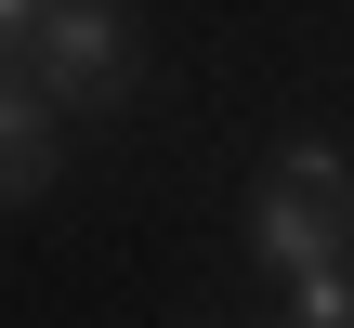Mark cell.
Listing matches in <instances>:
<instances>
[{"label": "cell", "mask_w": 354, "mask_h": 328, "mask_svg": "<svg viewBox=\"0 0 354 328\" xmlns=\"http://www.w3.org/2000/svg\"><path fill=\"white\" fill-rule=\"evenodd\" d=\"M39 13H53V0H0V53H26V39H39Z\"/></svg>", "instance_id": "5b68a950"}, {"label": "cell", "mask_w": 354, "mask_h": 328, "mask_svg": "<svg viewBox=\"0 0 354 328\" xmlns=\"http://www.w3.org/2000/svg\"><path fill=\"white\" fill-rule=\"evenodd\" d=\"M342 237H354V171L328 145H289L276 184L250 197V250H263L276 276H302V263H342Z\"/></svg>", "instance_id": "6da1fadb"}, {"label": "cell", "mask_w": 354, "mask_h": 328, "mask_svg": "<svg viewBox=\"0 0 354 328\" xmlns=\"http://www.w3.org/2000/svg\"><path fill=\"white\" fill-rule=\"evenodd\" d=\"M289 328H354V263H302L289 276Z\"/></svg>", "instance_id": "277c9868"}, {"label": "cell", "mask_w": 354, "mask_h": 328, "mask_svg": "<svg viewBox=\"0 0 354 328\" xmlns=\"http://www.w3.org/2000/svg\"><path fill=\"white\" fill-rule=\"evenodd\" d=\"M39 184H53V92L0 53V210H13V197H39Z\"/></svg>", "instance_id": "3957f363"}, {"label": "cell", "mask_w": 354, "mask_h": 328, "mask_svg": "<svg viewBox=\"0 0 354 328\" xmlns=\"http://www.w3.org/2000/svg\"><path fill=\"white\" fill-rule=\"evenodd\" d=\"M26 79H39L53 105L131 92V26H118V0H53V13H39V39H26Z\"/></svg>", "instance_id": "7a4b0ae2"}]
</instances>
